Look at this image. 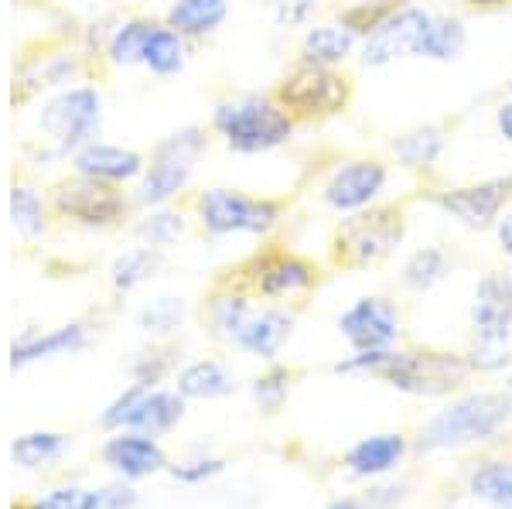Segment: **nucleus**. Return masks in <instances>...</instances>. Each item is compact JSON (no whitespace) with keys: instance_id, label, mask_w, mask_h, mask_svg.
Listing matches in <instances>:
<instances>
[{"instance_id":"nucleus-15","label":"nucleus","mask_w":512,"mask_h":509,"mask_svg":"<svg viewBox=\"0 0 512 509\" xmlns=\"http://www.w3.org/2000/svg\"><path fill=\"white\" fill-rule=\"evenodd\" d=\"M431 21L434 14L424 11V7L417 4L400 7V11L379 24L373 35L362 38V65L366 69H383V65L400 59H417L420 41H424Z\"/></svg>"},{"instance_id":"nucleus-18","label":"nucleus","mask_w":512,"mask_h":509,"mask_svg":"<svg viewBox=\"0 0 512 509\" xmlns=\"http://www.w3.org/2000/svg\"><path fill=\"white\" fill-rule=\"evenodd\" d=\"M103 462L123 479H147V475L168 469V455L151 434L120 431L103 445Z\"/></svg>"},{"instance_id":"nucleus-31","label":"nucleus","mask_w":512,"mask_h":509,"mask_svg":"<svg viewBox=\"0 0 512 509\" xmlns=\"http://www.w3.org/2000/svg\"><path fill=\"white\" fill-rule=\"evenodd\" d=\"M444 277H448V253H444L441 246H424V250H417L407 257L400 281L407 291L424 294V291H431V287L441 284Z\"/></svg>"},{"instance_id":"nucleus-7","label":"nucleus","mask_w":512,"mask_h":509,"mask_svg":"<svg viewBox=\"0 0 512 509\" xmlns=\"http://www.w3.org/2000/svg\"><path fill=\"white\" fill-rule=\"evenodd\" d=\"M472 322L478 346L468 356L472 369H502L509 363V332H512V274L489 270L478 281L472 301Z\"/></svg>"},{"instance_id":"nucleus-2","label":"nucleus","mask_w":512,"mask_h":509,"mask_svg":"<svg viewBox=\"0 0 512 509\" xmlns=\"http://www.w3.org/2000/svg\"><path fill=\"white\" fill-rule=\"evenodd\" d=\"M407 236V205L373 202L349 212L332 229V264L338 270H366L386 260Z\"/></svg>"},{"instance_id":"nucleus-36","label":"nucleus","mask_w":512,"mask_h":509,"mask_svg":"<svg viewBox=\"0 0 512 509\" xmlns=\"http://www.w3.org/2000/svg\"><path fill=\"white\" fill-rule=\"evenodd\" d=\"M134 233L144 246L164 250V246H171L181 233H185V216L175 209H164V205H158V209H151L144 219H140Z\"/></svg>"},{"instance_id":"nucleus-29","label":"nucleus","mask_w":512,"mask_h":509,"mask_svg":"<svg viewBox=\"0 0 512 509\" xmlns=\"http://www.w3.org/2000/svg\"><path fill=\"white\" fill-rule=\"evenodd\" d=\"M69 448H72L69 434H59V431H28V434H21V438H14L11 462L21 465V469H41V465L59 462V458Z\"/></svg>"},{"instance_id":"nucleus-10","label":"nucleus","mask_w":512,"mask_h":509,"mask_svg":"<svg viewBox=\"0 0 512 509\" xmlns=\"http://www.w3.org/2000/svg\"><path fill=\"white\" fill-rule=\"evenodd\" d=\"M236 281H243L260 298L280 301V298H297V294L315 291L321 284V267L315 260L287 250V246L270 243L267 250H260L256 257L246 260L243 270L236 274Z\"/></svg>"},{"instance_id":"nucleus-6","label":"nucleus","mask_w":512,"mask_h":509,"mask_svg":"<svg viewBox=\"0 0 512 509\" xmlns=\"http://www.w3.org/2000/svg\"><path fill=\"white\" fill-rule=\"evenodd\" d=\"M509 410V397H495V393H472V397L454 400L448 410H441L420 431V451H441L489 441L506 428Z\"/></svg>"},{"instance_id":"nucleus-37","label":"nucleus","mask_w":512,"mask_h":509,"mask_svg":"<svg viewBox=\"0 0 512 509\" xmlns=\"http://www.w3.org/2000/svg\"><path fill=\"white\" fill-rule=\"evenodd\" d=\"M181 318H185V301L181 298H154L140 308L137 325L147 335H168L181 325Z\"/></svg>"},{"instance_id":"nucleus-24","label":"nucleus","mask_w":512,"mask_h":509,"mask_svg":"<svg viewBox=\"0 0 512 509\" xmlns=\"http://www.w3.org/2000/svg\"><path fill=\"white\" fill-rule=\"evenodd\" d=\"M236 390V373L219 359H198L178 373V393L185 400H216Z\"/></svg>"},{"instance_id":"nucleus-22","label":"nucleus","mask_w":512,"mask_h":509,"mask_svg":"<svg viewBox=\"0 0 512 509\" xmlns=\"http://www.w3.org/2000/svg\"><path fill=\"white\" fill-rule=\"evenodd\" d=\"M403 455H407L403 434H373V438H362L359 445L349 448L345 465H349L352 475H383L396 469Z\"/></svg>"},{"instance_id":"nucleus-8","label":"nucleus","mask_w":512,"mask_h":509,"mask_svg":"<svg viewBox=\"0 0 512 509\" xmlns=\"http://www.w3.org/2000/svg\"><path fill=\"white\" fill-rule=\"evenodd\" d=\"M202 151H205L202 127H185V130H175L171 137H164V141L154 147L144 175H140L134 202L144 205V209L168 205L178 192H185V185H188V178H192L195 161Z\"/></svg>"},{"instance_id":"nucleus-28","label":"nucleus","mask_w":512,"mask_h":509,"mask_svg":"<svg viewBox=\"0 0 512 509\" xmlns=\"http://www.w3.org/2000/svg\"><path fill=\"white\" fill-rule=\"evenodd\" d=\"M185 35H178L175 28H168V24H158L154 28L151 41H147V52H144V69L151 72V76H178L181 69H185V59H188V48H185Z\"/></svg>"},{"instance_id":"nucleus-27","label":"nucleus","mask_w":512,"mask_h":509,"mask_svg":"<svg viewBox=\"0 0 512 509\" xmlns=\"http://www.w3.org/2000/svg\"><path fill=\"white\" fill-rule=\"evenodd\" d=\"M253 315V301L246 291H219L209 298V305H205V318H209V332L216 335V339L229 342L233 346L236 335L243 332L246 318Z\"/></svg>"},{"instance_id":"nucleus-20","label":"nucleus","mask_w":512,"mask_h":509,"mask_svg":"<svg viewBox=\"0 0 512 509\" xmlns=\"http://www.w3.org/2000/svg\"><path fill=\"white\" fill-rule=\"evenodd\" d=\"M291 332H294V311H287L280 305L253 308V315L246 318L243 332L236 335L233 346L256 359H277V352L284 349Z\"/></svg>"},{"instance_id":"nucleus-1","label":"nucleus","mask_w":512,"mask_h":509,"mask_svg":"<svg viewBox=\"0 0 512 509\" xmlns=\"http://www.w3.org/2000/svg\"><path fill=\"white\" fill-rule=\"evenodd\" d=\"M335 373H366L414 397H444L468 380L472 363L468 356L441 349H373L355 352L335 366Z\"/></svg>"},{"instance_id":"nucleus-33","label":"nucleus","mask_w":512,"mask_h":509,"mask_svg":"<svg viewBox=\"0 0 512 509\" xmlns=\"http://www.w3.org/2000/svg\"><path fill=\"white\" fill-rule=\"evenodd\" d=\"M407 4H414V0H355V4L338 11V24H345L352 35L366 38V35H373L390 14H396Z\"/></svg>"},{"instance_id":"nucleus-9","label":"nucleus","mask_w":512,"mask_h":509,"mask_svg":"<svg viewBox=\"0 0 512 509\" xmlns=\"http://www.w3.org/2000/svg\"><path fill=\"white\" fill-rule=\"evenodd\" d=\"M99 120H103V100L96 86L62 89L38 113V127L55 144V154H76L82 144L96 141Z\"/></svg>"},{"instance_id":"nucleus-19","label":"nucleus","mask_w":512,"mask_h":509,"mask_svg":"<svg viewBox=\"0 0 512 509\" xmlns=\"http://www.w3.org/2000/svg\"><path fill=\"white\" fill-rule=\"evenodd\" d=\"M86 346H89V328L82 322L48 328V332H21L11 342V369H24L55 356H72V352H82Z\"/></svg>"},{"instance_id":"nucleus-25","label":"nucleus","mask_w":512,"mask_h":509,"mask_svg":"<svg viewBox=\"0 0 512 509\" xmlns=\"http://www.w3.org/2000/svg\"><path fill=\"white\" fill-rule=\"evenodd\" d=\"M229 0H175L164 14V24L185 38H205L226 21Z\"/></svg>"},{"instance_id":"nucleus-3","label":"nucleus","mask_w":512,"mask_h":509,"mask_svg":"<svg viewBox=\"0 0 512 509\" xmlns=\"http://www.w3.org/2000/svg\"><path fill=\"white\" fill-rule=\"evenodd\" d=\"M212 130L236 154H267L294 137L297 123L270 93H250L226 100L212 110Z\"/></svg>"},{"instance_id":"nucleus-34","label":"nucleus","mask_w":512,"mask_h":509,"mask_svg":"<svg viewBox=\"0 0 512 509\" xmlns=\"http://www.w3.org/2000/svg\"><path fill=\"white\" fill-rule=\"evenodd\" d=\"M472 492L485 503L512 509V462H482L472 472Z\"/></svg>"},{"instance_id":"nucleus-11","label":"nucleus","mask_w":512,"mask_h":509,"mask_svg":"<svg viewBox=\"0 0 512 509\" xmlns=\"http://www.w3.org/2000/svg\"><path fill=\"white\" fill-rule=\"evenodd\" d=\"M185 417V397L178 390H154L144 383H134L99 414V424L106 431H140L161 438Z\"/></svg>"},{"instance_id":"nucleus-42","label":"nucleus","mask_w":512,"mask_h":509,"mask_svg":"<svg viewBox=\"0 0 512 509\" xmlns=\"http://www.w3.org/2000/svg\"><path fill=\"white\" fill-rule=\"evenodd\" d=\"M134 506H137V492L123 486V482L103 489V509H134Z\"/></svg>"},{"instance_id":"nucleus-13","label":"nucleus","mask_w":512,"mask_h":509,"mask_svg":"<svg viewBox=\"0 0 512 509\" xmlns=\"http://www.w3.org/2000/svg\"><path fill=\"white\" fill-rule=\"evenodd\" d=\"M424 195H427V202L444 212V216L458 219L461 226L478 229V233H482V229L499 226L502 212L509 209L512 175H495V178H485V182L454 185V188L424 185Z\"/></svg>"},{"instance_id":"nucleus-12","label":"nucleus","mask_w":512,"mask_h":509,"mask_svg":"<svg viewBox=\"0 0 512 509\" xmlns=\"http://www.w3.org/2000/svg\"><path fill=\"white\" fill-rule=\"evenodd\" d=\"M52 209L59 219H69L86 229H110L120 226L130 212V199L120 185H106L76 171V178H65L52 188Z\"/></svg>"},{"instance_id":"nucleus-32","label":"nucleus","mask_w":512,"mask_h":509,"mask_svg":"<svg viewBox=\"0 0 512 509\" xmlns=\"http://www.w3.org/2000/svg\"><path fill=\"white\" fill-rule=\"evenodd\" d=\"M11 226L24 240H38L48 229V205L31 185H11Z\"/></svg>"},{"instance_id":"nucleus-46","label":"nucleus","mask_w":512,"mask_h":509,"mask_svg":"<svg viewBox=\"0 0 512 509\" xmlns=\"http://www.w3.org/2000/svg\"><path fill=\"white\" fill-rule=\"evenodd\" d=\"M328 509H366V506H362V503H355V499H335V503L328 506Z\"/></svg>"},{"instance_id":"nucleus-38","label":"nucleus","mask_w":512,"mask_h":509,"mask_svg":"<svg viewBox=\"0 0 512 509\" xmlns=\"http://www.w3.org/2000/svg\"><path fill=\"white\" fill-rule=\"evenodd\" d=\"M24 509H103V489L62 486L38 496L35 503H28Z\"/></svg>"},{"instance_id":"nucleus-43","label":"nucleus","mask_w":512,"mask_h":509,"mask_svg":"<svg viewBox=\"0 0 512 509\" xmlns=\"http://www.w3.org/2000/svg\"><path fill=\"white\" fill-rule=\"evenodd\" d=\"M461 4L475 14H495V11H506V7H512V0H461Z\"/></svg>"},{"instance_id":"nucleus-35","label":"nucleus","mask_w":512,"mask_h":509,"mask_svg":"<svg viewBox=\"0 0 512 509\" xmlns=\"http://www.w3.org/2000/svg\"><path fill=\"white\" fill-rule=\"evenodd\" d=\"M158 270V250L154 246H137V250H127L123 257L113 260L110 267V281L117 291H134V287H140L147 281V277Z\"/></svg>"},{"instance_id":"nucleus-47","label":"nucleus","mask_w":512,"mask_h":509,"mask_svg":"<svg viewBox=\"0 0 512 509\" xmlns=\"http://www.w3.org/2000/svg\"><path fill=\"white\" fill-rule=\"evenodd\" d=\"M509 404H512V380H509Z\"/></svg>"},{"instance_id":"nucleus-39","label":"nucleus","mask_w":512,"mask_h":509,"mask_svg":"<svg viewBox=\"0 0 512 509\" xmlns=\"http://www.w3.org/2000/svg\"><path fill=\"white\" fill-rule=\"evenodd\" d=\"M291 380H294V373H291V369H284V366H274L270 373H263L260 380L253 383L256 404L274 414V410L287 400V393H291Z\"/></svg>"},{"instance_id":"nucleus-45","label":"nucleus","mask_w":512,"mask_h":509,"mask_svg":"<svg viewBox=\"0 0 512 509\" xmlns=\"http://www.w3.org/2000/svg\"><path fill=\"white\" fill-rule=\"evenodd\" d=\"M495 233H499V246L506 257H512V212L506 219H499V226H495Z\"/></svg>"},{"instance_id":"nucleus-40","label":"nucleus","mask_w":512,"mask_h":509,"mask_svg":"<svg viewBox=\"0 0 512 509\" xmlns=\"http://www.w3.org/2000/svg\"><path fill=\"white\" fill-rule=\"evenodd\" d=\"M226 469L222 458H192V462L171 465V479L185 482V486H198V482H209Z\"/></svg>"},{"instance_id":"nucleus-17","label":"nucleus","mask_w":512,"mask_h":509,"mask_svg":"<svg viewBox=\"0 0 512 509\" xmlns=\"http://www.w3.org/2000/svg\"><path fill=\"white\" fill-rule=\"evenodd\" d=\"M79 175L96 178L106 185H127L134 178L144 175L147 158L134 147H120V144H106V141H89L72 154Z\"/></svg>"},{"instance_id":"nucleus-48","label":"nucleus","mask_w":512,"mask_h":509,"mask_svg":"<svg viewBox=\"0 0 512 509\" xmlns=\"http://www.w3.org/2000/svg\"><path fill=\"white\" fill-rule=\"evenodd\" d=\"M509 93H512V82H509Z\"/></svg>"},{"instance_id":"nucleus-44","label":"nucleus","mask_w":512,"mask_h":509,"mask_svg":"<svg viewBox=\"0 0 512 509\" xmlns=\"http://www.w3.org/2000/svg\"><path fill=\"white\" fill-rule=\"evenodd\" d=\"M495 127H499V134L512 144V100L499 106V113H495Z\"/></svg>"},{"instance_id":"nucleus-16","label":"nucleus","mask_w":512,"mask_h":509,"mask_svg":"<svg viewBox=\"0 0 512 509\" xmlns=\"http://www.w3.org/2000/svg\"><path fill=\"white\" fill-rule=\"evenodd\" d=\"M338 332L355 352L393 349V342L400 339V311L386 298H359L338 318Z\"/></svg>"},{"instance_id":"nucleus-5","label":"nucleus","mask_w":512,"mask_h":509,"mask_svg":"<svg viewBox=\"0 0 512 509\" xmlns=\"http://www.w3.org/2000/svg\"><path fill=\"white\" fill-rule=\"evenodd\" d=\"M195 219L209 236H267L287 212V199L246 195L239 188H205L195 195Z\"/></svg>"},{"instance_id":"nucleus-21","label":"nucleus","mask_w":512,"mask_h":509,"mask_svg":"<svg viewBox=\"0 0 512 509\" xmlns=\"http://www.w3.org/2000/svg\"><path fill=\"white\" fill-rule=\"evenodd\" d=\"M390 147L403 168L417 171V175H427L437 164V158L444 154V147H448V130H444L441 123H424V127H414V130H407V134L393 137Z\"/></svg>"},{"instance_id":"nucleus-41","label":"nucleus","mask_w":512,"mask_h":509,"mask_svg":"<svg viewBox=\"0 0 512 509\" xmlns=\"http://www.w3.org/2000/svg\"><path fill=\"white\" fill-rule=\"evenodd\" d=\"M311 11H315L311 0H277L274 21L280 28H301V24L311 18Z\"/></svg>"},{"instance_id":"nucleus-4","label":"nucleus","mask_w":512,"mask_h":509,"mask_svg":"<svg viewBox=\"0 0 512 509\" xmlns=\"http://www.w3.org/2000/svg\"><path fill=\"white\" fill-rule=\"evenodd\" d=\"M270 96L291 113V120L301 123H325L332 117H342L355 100V79L342 69H328V65L294 62L284 72Z\"/></svg>"},{"instance_id":"nucleus-14","label":"nucleus","mask_w":512,"mask_h":509,"mask_svg":"<svg viewBox=\"0 0 512 509\" xmlns=\"http://www.w3.org/2000/svg\"><path fill=\"white\" fill-rule=\"evenodd\" d=\"M390 185V164L383 158H349L338 161L321 182V202L332 212H359L373 205Z\"/></svg>"},{"instance_id":"nucleus-26","label":"nucleus","mask_w":512,"mask_h":509,"mask_svg":"<svg viewBox=\"0 0 512 509\" xmlns=\"http://www.w3.org/2000/svg\"><path fill=\"white\" fill-rule=\"evenodd\" d=\"M158 24L161 21H154V18H130L117 24V28L110 31V38H106V62L117 65V69L140 65L147 52V41H151Z\"/></svg>"},{"instance_id":"nucleus-23","label":"nucleus","mask_w":512,"mask_h":509,"mask_svg":"<svg viewBox=\"0 0 512 509\" xmlns=\"http://www.w3.org/2000/svg\"><path fill=\"white\" fill-rule=\"evenodd\" d=\"M359 45V35H352L345 24H318L311 28L301 41V55L297 62H311V65H328L338 69Z\"/></svg>"},{"instance_id":"nucleus-30","label":"nucleus","mask_w":512,"mask_h":509,"mask_svg":"<svg viewBox=\"0 0 512 509\" xmlns=\"http://www.w3.org/2000/svg\"><path fill=\"white\" fill-rule=\"evenodd\" d=\"M468 48V28L461 18H434L427 28L424 41H420V55L417 59H431V62H454L461 59V52Z\"/></svg>"}]
</instances>
